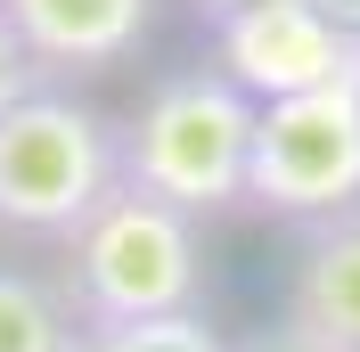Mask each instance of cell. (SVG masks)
I'll return each mask as SVG.
<instances>
[{
    "mask_svg": "<svg viewBox=\"0 0 360 352\" xmlns=\"http://www.w3.org/2000/svg\"><path fill=\"white\" fill-rule=\"evenodd\" d=\"M58 295H66L74 328H107V320H172L205 311V238L197 213L148 197V189H115L98 197L66 238Z\"/></svg>",
    "mask_w": 360,
    "mask_h": 352,
    "instance_id": "6da1fadb",
    "label": "cell"
},
{
    "mask_svg": "<svg viewBox=\"0 0 360 352\" xmlns=\"http://www.w3.org/2000/svg\"><path fill=\"white\" fill-rule=\"evenodd\" d=\"M254 115H262V99H246L221 66L164 74L139 99V115L123 123V180L180 205V213H197V221L221 213V205L246 197Z\"/></svg>",
    "mask_w": 360,
    "mask_h": 352,
    "instance_id": "7a4b0ae2",
    "label": "cell"
},
{
    "mask_svg": "<svg viewBox=\"0 0 360 352\" xmlns=\"http://www.w3.org/2000/svg\"><path fill=\"white\" fill-rule=\"evenodd\" d=\"M115 189H123V123L107 107L49 82L0 115V230L66 238Z\"/></svg>",
    "mask_w": 360,
    "mask_h": 352,
    "instance_id": "3957f363",
    "label": "cell"
},
{
    "mask_svg": "<svg viewBox=\"0 0 360 352\" xmlns=\"http://www.w3.org/2000/svg\"><path fill=\"white\" fill-rule=\"evenodd\" d=\"M246 197L287 221L360 213V74L295 90V99H262Z\"/></svg>",
    "mask_w": 360,
    "mask_h": 352,
    "instance_id": "277c9868",
    "label": "cell"
},
{
    "mask_svg": "<svg viewBox=\"0 0 360 352\" xmlns=\"http://www.w3.org/2000/svg\"><path fill=\"white\" fill-rule=\"evenodd\" d=\"M213 66L246 99H295V90L360 74V33L336 25L319 0H246L213 17Z\"/></svg>",
    "mask_w": 360,
    "mask_h": 352,
    "instance_id": "5b68a950",
    "label": "cell"
},
{
    "mask_svg": "<svg viewBox=\"0 0 360 352\" xmlns=\"http://www.w3.org/2000/svg\"><path fill=\"white\" fill-rule=\"evenodd\" d=\"M0 17L17 25V42L33 49L49 82H74V74L123 66L148 42L156 0H0Z\"/></svg>",
    "mask_w": 360,
    "mask_h": 352,
    "instance_id": "8992f818",
    "label": "cell"
},
{
    "mask_svg": "<svg viewBox=\"0 0 360 352\" xmlns=\"http://www.w3.org/2000/svg\"><path fill=\"white\" fill-rule=\"evenodd\" d=\"M287 336L319 352H360V213L311 221L287 279Z\"/></svg>",
    "mask_w": 360,
    "mask_h": 352,
    "instance_id": "52a82bcc",
    "label": "cell"
},
{
    "mask_svg": "<svg viewBox=\"0 0 360 352\" xmlns=\"http://www.w3.org/2000/svg\"><path fill=\"white\" fill-rule=\"evenodd\" d=\"M66 344H74V311L58 279L0 263V352H66Z\"/></svg>",
    "mask_w": 360,
    "mask_h": 352,
    "instance_id": "ba28073f",
    "label": "cell"
},
{
    "mask_svg": "<svg viewBox=\"0 0 360 352\" xmlns=\"http://www.w3.org/2000/svg\"><path fill=\"white\" fill-rule=\"evenodd\" d=\"M66 352H238L205 311H172V320H107V328H74Z\"/></svg>",
    "mask_w": 360,
    "mask_h": 352,
    "instance_id": "9c48e42d",
    "label": "cell"
},
{
    "mask_svg": "<svg viewBox=\"0 0 360 352\" xmlns=\"http://www.w3.org/2000/svg\"><path fill=\"white\" fill-rule=\"evenodd\" d=\"M33 90H49V74L33 66V49L17 42V25L0 17V115L17 107V99H33Z\"/></svg>",
    "mask_w": 360,
    "mask_h": 352,
    "instance_id": "30bf717a",
    "label": "cell"
},
{
    "mask_svg": "<svg viewBox=\"0 0 360 352\" xmlns=\"http://www.w3.org/2000/svg\"><path fill=\"white\" fill-rule=\"evenodd\" d=\"M246 352H319V344H303V336H287V328H278V336H262V344H246Z\"/></svg>",
    "mask_w": 360,
    "mask_h": 352,
    "instance_id": "8fae6325",
    "label": "cell"
},
{
    "mask_svg": "<svg viewBox=\"0 0 360 352\" xmlns=\"http://www.w3.org/2000/svg\"><path fill=\"white\" fill-rule=\"evenodd\" d=\"M319 8H328L336 25H352V33H360V0H319Z\"/></svg>",
    "mask_w": 360,
    "mask_h": 352,
    "instance_id": "7c38bea8",
    "label": "cell"
},
{
    "mask_svg": "<svg viewBox=\"0 0 360 352\" xmlns=\"http://www.w3.org/2000/svg\"><path fill=\"white\" fill-rule=\"evenodd\" d=\"M197 8L205 17H229V8H246V0H197Z\"/></svg>",
    "mask_w": 360,
    "mask_h": 352,
    "instance_id": "4fadbf2b",
    "label": "cell"
}]
</instances>
